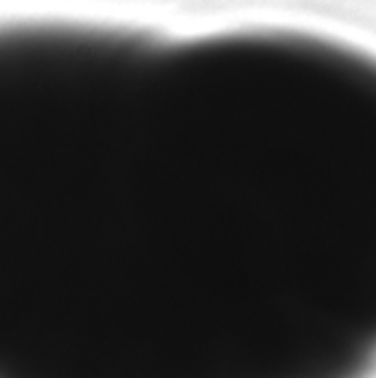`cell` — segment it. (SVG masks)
Wrapping results in <instances>:
<instances>
[{
  "label": "cell",
  "instance_id": "obj_1",
  "mask_svg": "<svg viewBox=\"0 0 376 378\" xmlns=\"http://www.w3.org/2000/svg\"><path fill=\"white\" fill-rule=\"evenodd\" d=\"M290 238H376L343 42L0 25V378H165L194 277Z\"/></svg>",
  "mask_w": 376,
  "mask_h": 378
}]
</instances>
